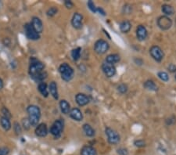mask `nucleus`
I'll return each mask as SVG.
<instances>
[{
	"label": "nucleus",
	"mask_w": 176,
	"mask_h": 155,
	"mask_svg": "<svg viewBox=\"0 0 176 155\" xmlns=\"http://www.w3.org/2000/svg\"><path fill=\"white\" fill-rule=\"evenodd\" d=\"M24 30H25L26 36L30 40H38L40 39V34H38L34 28L32 27V23H26L24 25Z\"/></svg>",
	"instance_id": "39448f33"
},
{
	"label": "nucleus",
	"mask_w": 176,
	"mask_h": 155,
	"mask_svg": "<svg viewBox=\"0 0 176 155\" xmlns=\"http://www.w3.org/2000/svg\"><path fill=\"white\" fill-rule=\"evenodd\" d=\"M65 6H66L67 8L71 9V8L73 7L74 4H73V3L71 1H68V0H66V1H65Z\"/></svg>",
	"instance_id": "4c0bfd02"
},
{
	"label": "nucleus",
	"mask_w": 176,
	"mask_h": 155,
	"mask_svg": "<svg viewBox=\"0 0 176 155\" xmlns=\"http://www.w3.org/2000/svg\"><path fill=\"white\" fill-rule=\"evenodd\" d=\"M102 69L103 70L104 74L107 75L108 78H111V77L114 76L116 74V68L113 64H108V63H104L102 65Z\"/></svg>",
	"instance_id": "9d476101"
},
{
	"label": "nucleus",
	"mask_w": 176,
	"mask_h": 155,
	"mask_svg": "<svg viewBox=\"0 0 176 155\" xmlns=\"http://www.w3.org/2000/svg\"><path fill=\"white\" fill-rule=\"evenodd\" d=\"M168 69H169L171 72H174L176 70V66H174V64H171V65L168 67Z\"/></svg>",
	"instance_id": "58836bf2"
},
{
	"label": "nucleus",
	"mask_w": 176,
	"mask_h": 155,
	"mask_svg": "<svg viewBox=\"0 0 176 155\" xmlns=\"http://www.w3.org/2000/svg\"><path fill=\"white\" fill-rule=\"evenodd\" d=\"M175 78H176V75H175Z\"/></svg>",
	"instance_id": "79ce46f5"
},
{
	"label": "nucleus",
	"mask_w": 176,
	"mask_h": 155,
	"mask_svg": "<svg viewBox=\"0 0 176 155\" xmlns=\"http://www.w3.org/2000/svg\"><path fill=\"white\" fill-rule=\"evenodd\" d=\"M118 91H119L121 93H125V92H127V90H128L127 85H124V84L120 85L118 87Z\"/></svg>",
	"instance_id": "7c9ffc66"
},
{
	"label": "nucleus",
	"mask_w": 176,
	"mask_h": 155,
	"mask_svg": "<svg viewBox=\"0 0 176 155\" xmlns=\"http://www.w3.org/2000/svg\"><path fill=\"white\" fill-rule=\"evenodd\" d=\"M109 44L107 41L99 39L95 43L94 49L98 54H103L109 49Z\"/></svg>",
	"instance_id": "423d86ee"
},
{
	"label": "nucleus",
	"mask_w": 176,
	"mask_h": 155,
	"mask_svg": "<svg viewBox=\"0 0 176 155\" xmlns=\"http://www.w3.org/2000/svg\"><path fill=\"white\" fill-rule=\"evenodd\" d=\"M57 11H58V9H57V8L56 7H51L49 8V9H48L47 11V15L49 16V17H53L54 15H56L57 13Z\"/></svg>",
	"instance_id": "c85d7f7f"
},
{
	"label": "nucleus",
	"mask_w": 176,
	"mask_h": 155,
	"mask_svg": "<svg viewBox=\"0 0 176 155\" xmlns=\"http://www.w3.org/2000/svg\"><path fill=\"white\" fill-rule=\"evenodd\" d=\"M63 129V122L61 120H57L50 128V133L56 138L60 137L61 136L62 131Z\"/></svg>",
	"instance_id": "20e7f679"
},
{
	"label": "nucleus",
	"mask_w": 176,
	"mask_h": 155,
	"mask_svg": "<svg viewBox=\"0 0 176 155\" xmlns=\"http://www.w3.org/2000/svg\"><path fill=\"white\" fill-rule=\"evenodd\" d=\"M88 8H89L90 10H91L92 12H93V13L97 12V8L96 7V6H95L94 3H93V1H88Z\"/></svg>",
	"instance_id": "c756f323"
},
{
	"label": "nucleus",
	"mask_w": 176,
	"mask_h": 155,
	"mask_svg": "<svg viewBox=\"0 0 176 155\" xmlns=\"http://www.w3.org/2000/svg\"><path fill=\"white\" fill-rule=\"evenodd\" d=\"M157 75H158L159 78L163 81H168V80H169V76H168V75L166 73V72L160 71L158 74H157Z\"/></svg>",
	"instance_id": "cd10ccee"
},
{
	"label": "nucleus",
	"mask_w": 176,
	"mask_h": 155,
	"mask_svg": "<svg viewBox=\"0 0 176 155\" xmlns=\"http://www.w3.org/2000/svg\"><path fill=\"white\" fill-rule=\"evenodd\" d=\"M149 53H150V55L152 56V57L155 60L159 61V62L161 61L162 59L163 58V51H162V49L160 47L157 46V45L153 46L152 48L150 49V50H149Z\"/></svg>",
	"instance_id": "1a4fd4ad"
},
{
	"label": "nucleus",
	"mask_w": 176,
	"mask_h": 155,
	"mask_svg": "<svg viewBox=\"0 0 176 155\" xmlns=\"http://www.w3.org/2000/svg\"><path fill=\"white\" fill-rule=\"evenodd\" d=\"M27 112L28 114V120L31 126L36 127L41 117V111L39 107L35 105H30L28 106Z\"/></svg>",
	"instance_id": "f03ea898"
},
{
	"label": "nucleus",
	"mask_w": 176,
	"mask_h": 155,
	"mask_svg": "<svg viewBox=\"0 0 176 155\" xmlns=\"http://www.w3.org/2000/svg\"><path fill=\"white\" fill-rule=\"evenodd\" d=\"M2 112L3 114V116L4 117H7V118L10 119V117H11V114H10V112L9 111V110L7 109V107H3L2 109Z\"/></svg>",
	"instance_id": "2f4dec72"
},
{
	"label": "nucleus",
	"mask_w": 176,
	"mask_h": 155,
	"mask_svg": "<svg viewBox=\"0 0 176 155\" xmlns=\"http://www.w3.org/2000/svg\"><path fill=\"white\" fill-rule=\"evenodd\" d=\"M82 19L83 17L79 13H75L74 14L71 20V23L75 29H81L82 28Z\"/></svg>",
	"instance_id": "9b49d317"
},
{
	"label": "nucleus",
	"mask_w": 176,
	"mask_h": 155,
	"mask_svg": "<svg viewBox=\"0 0 176 155\" xmlns=\"http://www.w3.org/2000/svg\"><path fill=\"white\" fill-rule=\"evenodd\" d=\"M14 129H15V132L17 133H21V127L18 122H15L14 124Z\"/></svg>",
	"instance_id": "c9c22d12"
},
{
	"label": "nucleus",
	"mask_w": 176,
	"mask_h": 155,
	"mask_svg": "<svg viewBox=\"0 0 176 155\" xmlns=\"http://www.w3.org/2000/svg\"><path fill=\"white\" fill-rule=\"evenodd\" d=\"M32 27L34 28V29L38 33V34H41L43 31V21L41 20V19H39L38 17H33L32 18Z\"/></svg>",
	"instance_id": "ddd939ff"
},
{
	"label": "nucleus",
	"mask_w": 176,
	"mask_h": 155,
	"mask_svg": "<svg viewBox=\"0 0 176 155\" xmlns=\"http://www.w3.org/2000/svg\"><path fill=\"white\" fill-rule=\"evenodd\" d=\"M75 100L76 103L81 106H85V105L88 104V102H89V99L88 98V96L83 93L77 94L75 96Z\"/></svg>",
	"instance_id": "4468645a"
},
{
	"label": "nucleus",
	"mask_w": 176,
	"mask_h": 155,
	"mask_svg": "<svg viewBox=\"0 0 176 155\" xmlns=\"http://www.w3.org/2000/svg\"><path fill=\"white\" fill-rule=\"evenodd\" d=\"M49 92H50L52 96L53 97L55 100H58L59 96H58V90H57V85L55 81H52V82H50V84H49Z\"/></svg>",
	"instance_id": "f3484780"
},
{
	"label": "nucleus",
	"mask_w": 176,
	"mask_h": 155,
	"mask_svg": "<svg viewBox=\"0 0 176 155\" xmlns=\"http://www.w3.org/2000/svg\"><path fill=\"white\" fill-rule=\"evenodd\" d=\"M23 124H24V127L25 129H29L31 125H30V122H29L28 118L24 119V120H23Z\"/></svg>",
	"instance_id": "72a5a7b5"
},
{
	"label": "nucleus",
	"mask_w": 176,
	"mask_h": 155,
	"mask_svg": "<svg viewBox=\"0 0 176 155\" xmlns=\"http://www.w3.org/2000/svg\"><path fill=\"white\" fill-rule=\"evenodd\" d=\"M118 153H119L120 155H128L127 150H126V149H124V148L118 149Z\"/></svg>",
	"instance_id": "e433bc0d"
},
{
	"label": "nucleus",
	"mask_w": 176,
	"mask_h": 155,
	"mask_svg": "<svg viewBox=\"0 0 176 155\" xmlns=\"http://www.w3.org/2000/svg\"><path fill=\"white\" fill-rule=\"evenodd\" d=\"M106 135L108 138V142L110 144H117L120 141V136L116 131L110 128H107L105 130Z\"/></svg>",
	"instance_id": "0eeeda50"
},
{
	"label": "nucleus",
	"mask_w": 176,
	"mask_h": 155,
	"mask_svg": "<svg viewBox=\"0 0 176 155\" xmlns=\"http://www.w3.org/2000/svg\"><path fill=\"white\" fill-rule=\"evenodd\" d=\"M45 65L35 58H32L30 67H29V75L31 78L36 81L42 82L47 77V73L44 70Z\"/></svg>",
	"instance_id": "f257e3e1"
},
{
	"label": "nucleus",
	"mask_w": 176,
	"mask_h": 155,
	"mask_svg": "<svg viewBox=\"0 0 176 155\" xmlns=\"http://www.w3.org/2000/svg\"><path fill=\"white\" fill-rule=\"evenodd\" d=\"M10 149L8 147H0V155H8Z\"/></svg>",
	"instance_id": "473e14b6"
},
{
	"label": "nucleus",
	"mask_w": 176,
	"mask_h": 155,
	"mask_svg": "<svg viewBox=\"0 0 176 155\" xmlns=\"http://www.w3.org/2000/svg\"><path fill=\"white\" fill-rule=\"evenodd\" d=\"M81 51H82V49H81L80 47H78V48L74 49L71 51V56H72L73 59H74V61H77L80 59Z\"/></svg>",
	"instance_id": "393cba45"
},
{
	"label": "nucleus",
	"mask_w": 176,
	"mask_h": 155,
	"mask_svg": "<svg viewBox=\"0 0 176 155\" xmlns=\"http://www.w3.org/2000/svg\"><path fill=\"white\" fill-rule=\"evenodd\" d=\"M3 85H4V84H3V81L1 78H0V90L3 88Z\"/></svg>",
	"instance_id": "a19ab883"
},
{
	"label": "nucleus",
	"mask_w": 176,
	"mask_h": 155,
	"mask_svg": "<svg viewBox=\"0 0 176 155\" xmlns=\"http://www.w3.org/2000/svg\"><path fill=\"white\" fill-rule=\"evenodd\" d=\"M120 60V56L118 54H110L108 55L106 58V63H108L110 64H114Z\"/></svg>",
	"instance_id": "4be33fe9"
},
{
	"label": "nucleus",
	"mask_w": 176,
	"mask_h": 155,
	"mask_svg": "<svg viewBox=\"0 0 176 155\" xmlns=\"http://www.w3.org/2000/svg\"><path fill=\"white\" fill-rule=\"evenodd\" d=\"M35 134L39 137H45L48 134V128L46 124L41 123L38 125L35 128Z\"/></svg>",
	"instance_id": "f8f14e48"
},
{
	"label": "nucleus",
	"mask_w": 176,
	"mask_h": 155,
	"mask_svg": "<svg viewBox=\"0 0 176 155\" xmlns=\"http://www.w3.org/2000/svg\"><path fill=\"white\" fill-rule=\"evenodd\" d=\"M131 27H132V25H131L130 22L128 21V20H124V21L121 22V24H120V29L123 33H127L130 31Z\"/></svg>",
	"instance_id": "5701e85b"
},
{
	"label": "nucleus",
	"mask_w": 176,
	"mask_h": 155,
	"mask_svg": "<svg viewBox=\"0 0 176 155\" xmlns=\"http://www.w3.org/2000/svg\"><path fill=\"white\" fill-rule=\"evenodd\" d=\"M60 110H61L63 114H69L70 111H71V106H70L69 103H68L67 100H62L60 102Z\"/></svg>",
	"instance_id": "aec40b11"
},
{
	"label": "nucleus",
	"mask_w": 176,
	"mask_h": 155,
	"mask_svg": "<svg viewBox=\"0 0 176 155\" xmlns=\"http://www.w3.org/2000/svg\"><path fill=\"white\" fill-rule=\"evenodd\" d=\"M59 71L61 75L62 79L65 81H69L74 77V70L69 64L63 63L59 67Z\"/></svg>",
	"instance_id": "7ed1b4c3"
},
{
	"label": "nucleus",
	"mask_w": 176,
	"mask_h": 155,
	"mask_svg": "<svg viewBox=\"0 0 176 155\" xmlns=\"http://www.w3.org/2000/svg\"><path fill=\"white\" fill-rule=\"evenodd\" d=\"M38 89L40 93H41L43 96L48 97V96H49V90H48L46 83L43 82V81L40 82L38 85Z\"/></svg>",
	"instance_id": "412c9836"
},
{
	"label": "nucleus",
	"mask_w": 176,
	"mask_h": 155,
	"mask_svg": "<svg viewBox=\"0 0 176 155\" xmlns=\"http://www.w3.org/2000/svg\"><path fill=\"white\" fill-rule=\"evenodd\" d=\"M162 12L166 14V15H172L174 13V9L170 5L165 4L162 6Z\"/></svg>",
	"instance_id": "bb28decb"
},
{
	"label": "nucleus",
	"mask_w": 176,
	"mask_h": 155,
	"mask_svg": "<svg viewBox=\"0 0 176 155\" xmlns=\"http://www.w3.org/2000/svg\"><path fill=\"white\" fill-rule=\"evenodd\" d=\"M70 116H71V118H73L74 120L78 121H80L83 118V115H82V113L78 108H73L71 111H70Z\"/></svg>",
	"instance_id": "dca6fc26"
},
{
	"label": "nucleus",
	"mask_w": 176,
	"mask_h": 155,
	"mask_svg": "<svg viewBox=\"0 0 176 155\" xmlns=\"http://www.w3.org/2000/svg\"><path fill=\"white\" fill-rule=\"evenodd\" d=\"M134 144H135L136 147H144V146H145V142L143 140H142V139H139V140L135 141Z\"/></svg>",
	"instance_id": "f704fd0d"
},
{
	"label": "nucleus",
	"mask_w": 176,
	"mask_h": 155,
	"mask_svg": "<svg viewBox=\"0 0 176 155\" xmlns=\"http://www.w3.org/2000/svg\"><path fill=\"white\" fill-rule=\"evenodd\" d=\"M83 130L87 136L92 137V136H93L95 135V130L93 129L91 125H88V124H85L83 125Z\"/></svg>",
	"instance_id": "b1692460"
},
{
	"label": "nucleus",
	"mask_w": 176,
	"mask_h": 155,
	"mask_svg": "<svg viewBox=\"0 0 176 155\" xmlns=\"http://www.w3.org/2000/svg\"><path fill=\"white\" fill-rule=\"evenodd\" d=\"M144 87L146 88V89L150 91H156L157 89V86L156 85L155 83L153 81H150V80L146 81V82L144 83Z\"/></svg>",
	"instance_id": "a878e982"
},
{
	"label": "nucleus",
	"mask_w": 176,
	"mask_h": 155,
	"mask_svg": "<svg viewBox=\"0 0 176 155\" xmlns=\"http://www.w3.org/2000/svg\"><path fill=\"white\" fill-rule=\"evenodd\" d=\"M136 35L139 41H143L147 37V30L143 25L138 26L136 29Z\"/></svg>",
	"instance_id": "2eb2a0df"
},
{
	"label": "nucleus",
	"mask_w": 176,
	"mask_h": 155,
	"mask_svg": "<svg viewBox=\"0 0 176 155\" xmlns=\"http://www.w3.org/2000/svg\"><path fill=\"white\" fill-rule=\"evenodd\" d=\"M0 124H1V126L3 127V128L5 131H9L11 128V122H10V119L4 117V116H3L0 118Z\"/></svg>",
	"instance_id": "6ab92c4d"
},
{
	"label": "nucleus",
	"mask_w": 176,
	"mask_h": 155,
	"mask_svg": "<svg viewBox=\"0 0 176 155\" xmlns=\"http://www.w3.org/2000/svg\"><path fill=\"white\" fill-rule=\"evenodd\" d=\"M97 12L103 14V15H105V12H104V11L103 10L102 8H97Z\"/></svg>",
	"instance_id": "ea45409f"
},
{
	"label": "nucleus",
	"mask_w": 176,
	"mask_h": 155,
	"mask_svg": "<svg viewBox=\"0 0 176 155\" xmlns=\"http://www.w3.org/2000/svg\"><path fill=\"white\" fill-rule=\"evenodd\" d=\"M157 25L160 29L168 30L172 26V20L167 16H162L157 20Z\"/></svg>",
	"instance_id": "6e6552de"
},
{
	"label": "nucleus",
	"mask_w": 176,
	"mask_h": 155,
	"mask_svg": "<svg viewBox=\"0 0 176 155\" xmlns=\"http://www.w3.org/2000/svg\"><path fill=\"white\" fill-rule=\"evenodd\" d=\"M81 155H96V150L91 146H85L81 150Z\"/></svg>",
	"instance_id": "a211bd4d"
}]
</instances>
